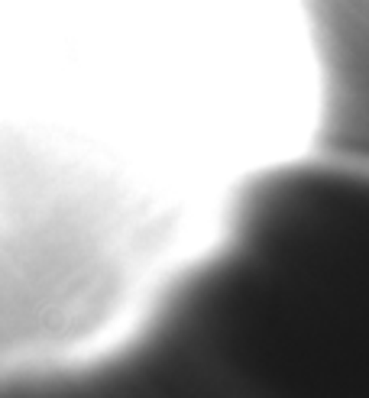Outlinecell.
<instances>
[{"label":"cell","instance_id":"1","mask_svg":"<svg viewBox=\"0 0 369 398\" xmlns=\"http://www.w3.org/2000/svg\"><path fill=\"white\" fill-rule=\"evenodd\" d=\"M317 68V152L369 165V0H301Z\"/></svg>","mask_w":369,"mask_h":398}]
</instances>
